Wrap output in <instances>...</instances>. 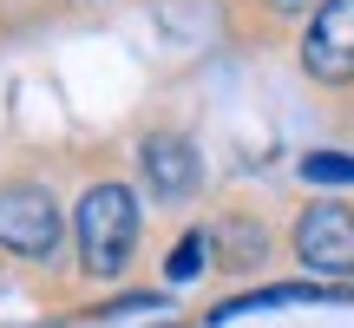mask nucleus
<instances>
[{
  "mask_svg": "<svg viewBox=\"0 0 354 328\" xmlns=\"http://www.w3.org/2000/svg\"><path fill=\"white\" fill-rule=\"evenodd\" d=\"M79 256H86V269L99 282H112L118 269L131 263V243H138V197H131L125 184H92L86 197H79Z\"/></svg>",
  "mask_w": 354,
  "mask_h": 328,
  "instance_id": "nucleus-1",
  "label": "nucleus"
},
{
  "mask_svg": "<svg viewBox=\"0 0 354 328\" xmlns=\"http://www.w3.org/2000/svg\"><path fill=\"white\" fill-rule=\"evenodd\" d=\"M0 250L46 263L59 250V203L39 184H0Z\"/></svg>",
  "mask_w": 354,
  "mask_h": 328,
  "instance_id": "nucleus-2",
  "label": "nucleus"
},
{
  "mask_svg": "<svg viewBox=\"0 0 354 328\" xmlns=\"http://www.w3.org/2000/svg\"><path fill=\"white\" fill-rule=\"evenodd\" d=\"M302 73L322 86H348L354 79V0H322L315 20L302 33Z\"/></svg>",
  "mask_w": 354,
  "mask_h": 328,
  "instance_id": "nucleus-3",
  "label": "nucleus"
},
{
  "mask_svg": "<svg viewBox=\"0 0 354 328\" xmlns=\"http://www.w3.org/2000/svg\"><path fill=\"white\" fill-rule=\"evenodd\" d=\"M295 256L322 276H354V210L342 203H315L295 217Z\"/></svg>",
  "mask_w": 354,
  "mask_h": 328,
  "instance_id": "nucleus-4",
  "label": "nucleus"
},
{
  "mask_svg": "<svg viewBox=\"0 0 354 328\" xmlns=\"http://www.w3.org/2000/svg\"><path fill=\"white\" fill-rule=\"evenodd\" d=\"M138 171L151 184V197H190L197 190V152L184 138H171V131H151L138 145Z\"/></svg>",
  "mask_w": 354,
  "mask_h": 328,
  "instance_id": "nucleus-5",
  "label": "nucleus"
},
{
  "mask_svg": "<svg viewBox=\"0 0 354 328\" xmlns=\"http://www.w3.org/2000/svg\"><path fill=\"white\" fill-rule=\"evenodd\" d=\"M302 177L308 184H354V152H308Z\"/></svg>",
  "mask_w": 354,
  "mask_h": 328,
  "instance_id": "nucleus-6",
  "label": "nucleus"
},
{
  "mask_svg": "<svg viewBox=\"0 0 354 328\" xmlns=\"http://www.w3.org/2000/svg\"><path fill=\"white\" fill-rule=\"evenodd\" d=\"M203 256H210V237H184V243H177V250H171V263H165V276H171V282H184V276H197V263H203Z\"/></svg>",
  "mask_w": 354,
  "mask_h": 328,
  "instance_id": "nucleus-7",
  "label": "nucleus"
},
{
  "mask_svg": "<svg viewBox=\"0 0 354 328\" xmlns=\"http://www.w3.org/2000/svg\"><path fill=\"white\" fill-rule=\"evenodd\" d=\"M269 7H276V13H302L308 0H269Z\"/></svg>",
  "mask_w": 354,
  "mask_h": 328,
  "instance_id": "nucleus-8",
  "label": "nucleus"
}]
</instances>
